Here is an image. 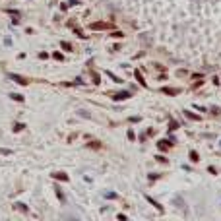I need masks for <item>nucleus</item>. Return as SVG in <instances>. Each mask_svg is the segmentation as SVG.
<instances>
[{
	"instance_id": "f257e3e1",
	"label": "nucleus",
	"mask_w": 221,
	"mask_h": 221,
	"mask_svg": "<svg viewBox=\"0 0 221 221\" xmlns=\"http://www.w3.org/2000/svg\"><path fill=\"white\" fill-rule=\"evenodd\" d=\"M10 78H14L16 82H18V84H21V85H25V84H27V80H25V78H20V76H16V74H12Z\"/></svg>"
},
{
	"instance_id": "f03ea898",
	"label": "nucleus",
	"mask_w": 221,
	"mask_h": 221,
	"mask_svg": "<svg viewBox=\"0 0 221 221\" xmlns=\"http://www.w3.org/2000/svg\"><path fill=\"white\" fill-rule=\"evenodd\" d=\"M190 159H192V161H198V153H194V151H192V153H190Z\"/></svg>"
}]
</instances>
